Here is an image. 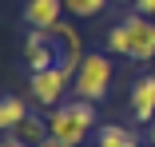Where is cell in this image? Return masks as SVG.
Listing matches in <instances>:
<instances>
[{
    "label": "cell",
    "mask_w": 155,
    "mask_h": 147,
    "mask_svg": "<svg viewBox=\"0 0 155 147\" xmlns=\"http://www.w3.org/2000/svg\"><path fill=\"white\" fill-rule=\"evenodd\" d=\"M16 135L24 139V143H32V147H40L52 131H48V119H40V115H32V111H28V119L16 127Z\"/></svg>",
    "instance_id": "obj_10"
},
{
    "label": "cell",
    "mask_w": 155,
    "mask_h": 147,
    "mask_svg": "<svg viewBox=\"0 0 155 147\" xmlns=\"http://www.w3.org/2000/svg\"><path fill=\"white\" fill-rule=\"evenodd\" d=\"M131 115L139 123H151V115H155V72H143L131 83Z\"/></svg>",
    "instance_id": "obj_7"
},
{
    "label": "cell",
    "mask_w": 155,
    "mask_h": 147,
    "mask_svg": "<svg viewBox=\"0 0 155 147\" xmlns=\"http://www.w3.org/2000/svg\"><path fill=\"white\" fill-rule=\"evenodd\" d=\"M115 4H135V0H115Z\"/></svg>",
    "instance_id": "obj_17"
},
{
    "label": "cell",
    "mask_w": 155,
    "mask_h": 147,
    "mask_svg": "<svg viewBox=\"0 0 155 147\" xmlns=\"http://www.w3.org/2000/svg\"><path fill=\"white\" fill-rule=\"evenodd\" d=\"M96 147H139V135L119 123H104L96 127Z\"/></svg>",
    "instance_id": "obj_8"
},
{
    "label": "cell",
    "mask_w": 155,
    "mask_h": 147,
    "mask_svg": "<svg viewBox=\"0 0 155 147\" xmlns=\"http://www.w3.org/2000/svg\"><path fill=\"white\" fill-rule=\"evenodd\" d=\"M111 80H115V68H111V56L107 52H87L76 76H72V87H76V96L80 100H91V103H100L107 100L111 92Z\"/></svg>",
    "instance_id": "obj_2"
},
{
    "label": "cell",
    "mask_w": 155,
    "mask_h": 147,
    "mask_svg": "<svg viewBox=\"0 0 155 147\" xmlns=\"http://www.w3.org/2000/svg\"><path fill=\"white\" fill-rule=\"evenodd\" d=\"M123 28H127V60L151 64L155 60V16L131 12L127 20H123Z\"/></svg>",
    "instance_id": "obj_3"
},
{
    "label": "cell",
    "mask_w": 155,
    "mask_h": 147,
    "mask_svg": "<svg viewBox=\"0 0 155 147\" xmlns=\"http://www.w3.org/2000/svg\"><path fill=\"white\" fill-rule=\"evenodd\" d=\"M147 139H151V147H155V115H151V123H147Z\"/></svg>",
    "instance_id": "obj_16"
},
{
    "label": "cell",
    "mask_w": 155,
    "mask_h": 147,
    "mask_svg": "<svg viewBox=\"0 0 155 147\" xmlns=\"http://www.w3.org/2000/svg\"><path fill=\"white\" fill-rule=\"evenodd\" d=\"M64 0H24V24L40 28V32H52V28L64 20Z\"/></svg>",
    "instance_id": "obj_6"
},
{
    "label": "cell",
    "mask_w": 155,
    "mask_h": 147,
    "mask_svg": "<svg viewBox=\"0 0 155 147\" xmlns=\"http://www.w3.org/2000/svg\"><path fill=\"white\" fill-rule=\"evenodd\" d=\"M68 83H72V76L60 64L56 68H40V72H32V80H28V96H32L40 107H56V100H64Z\"/></svg>",
    "instance_id": "obj_4"
},
{
    "label": "cell",
    "mask_w": 155,
    "mask_h": 147,
    "mask_svg": "<svg viewBox=\"0 0 155 147\" xmlns=\"http://www.w3.org/2000/svg\"><path fill=\"white\" fill-rule=\"evenodd\" d=\"M104 52H107V56H127V28H123V20L107 28V36H104Z\"/></svg>",
    "instance_id": "obj_12"
},
{
    "label": "cell",
    "mask_w": 155,
    "mask_h": 147,
    "mask_svg": "<svg viewBox=\"0 0 155 147\" xmlns=\"http://www.w3.org/2000/svg\"><path fill=\"white\" fill-rule=\"evenodd\" d=\"M131 8H135V12H143V16H155V0H135Z\"/></svg>",
    "instance_id": "obj_13"
},
{
    "label": "cell",
    "mask_w": 155,
    "mask_h": 147,
    "mask_svg": "<svg viewBox=\"0 0 155 147\" xmlns=\"http://www.w3.org/2000/svg\"><path fill=\"white\" fill-rule=\"evenodd\" d=\"M96 103L91 100H64V103H56L48 111V131L60 139V143H68V147H80L91 131H96Z\"/></svg>",
    "instance_id": "obj_1"
},
{
    "label": "cell",
    "mask_w": 155,
    "mask_h": 147,
    "mask_svg": "<svg viewBox=\"0 0 155 147\" xmlns=\"http://www.w3.org/2000/svg\"><path fill=\"white\" fill-rule=\"evenodd\" d=\"M0 147H32V143H24L20 135H4V143H0Z\"/></svg>",
    "instance_id": "obj_14"
},
{
    "label": "cell",
    "mask_w": 155,
    "mask_h": 147,
    "mask_svg": "<svg viewBox=\"0 0 155 147\" xmlns=\"http://www.w3.org/2000/svg\"><path fill=\"white\" fill-rule=\"evenodd\" d=\"M40 147H68V143H60V139H56V135H48V139H44V143H40Z\"/></svg>",
    "instance_id": "obj_15"
},
{
    "label": "cell",
    "mask_w": 155,
    "mask_h": 147,
    "mask_svg": "<svg viewBox=\"0 0 155 147\" xmlns=\"http://www.w3.org/2000/svg\"><path fill=\"white\" fill-rule=\"evenodd\" d=\"M107 4H111V0H64L68 16H76V20H96Z\"/></svg>",
    "instance_id": "obj_11"
},
{
    "label": "cell",
    "mask_w": 155,
    "mask_h": 147,
    "mask_svg": "<svg viewBox=\"0 0 155 147\" xmlns=\"http://www.w3.org/2000/svg\"><path fill=\"white\" fill-rule=\"evenodd\" d=\"M28 119V103L20 96H4L0 100V127H4L8 135H16V127Z\"/></svg>",
    "instance_id": "obj_9"
},
{
    "label": "cell",
    "mask_w": 155,
    "mask_h": 147,
    "mask_svg": "<svg viewBox=\"0 0 155 147\" xmlns=\"http://www.w3.org/2000/svg\"><path fill=\"white\" fill-rule=\"evenodd\" d=\"M24 64L40 72V68H56L60 64V52H56V40L48 32H40V28H28L24 36Z\"/></svg>",
    "instance_id": "obj_5"
}]
</instances>
